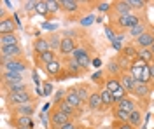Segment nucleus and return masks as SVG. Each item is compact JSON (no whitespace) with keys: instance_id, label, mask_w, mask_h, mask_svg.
Instances as JSON below:
<instances>
[{"instance_id":"a19ab883","label":"nucleus","mask_w":154,"mask_h":129,"mask_svg":"<svg viewBox=\"0 0 154 129\" xmlns=\"http://www.w3.org/2000/svg\"><path fill=\"white\" fill-rule=\"evenodd\" d=\"M63 96H67V94H65L63 91H58V92H56V96H54V103H56V105H60V103H61V98H63Z\"/></svg>"},{"instance_id":"20e7f679","label":"nucleus","mask_w":154,"mask_h":129,"mask_svg":"<svg viewBox=\"0 0 154 129\" xmlns=\"http://www.w3.org/2000/svg\"><path fill=\"white\" fill-rule=\"evenodd\" d=\"M70 122V117L65 115V113H61V112H56V113H53V117H51V124L54 126V128H61V126H65Z\"/></svg>"},{"instance_id":"2f4dec72","label":"nucleus","mask_w":154,"mask_h":129,"mask_svg":"<svg viewBox=\"0 0 154 129\" xmlns=\"http://www.w3.org/2000/svg\"><path fill=\"white\" fill-rule=\"evenodd\" d=\"M9 89H11V94H16V92H25L26 87H25V84H23V82H18V84L9 86Z\"/></svg>"},{"instance_id":"ea45409f","label":"nucleus","mask_w":154,"mask_h":129,"mask_svg":"<svg viewBox=\"0 0 154 129\" xmlns=\"http://www.w3.org/2000/svg\"><path fill=\"white\" fill-rule=\"evenodd\" d=\"M126 2H128L131 7H137V9H138V7H142V5L145 4L144 0H126Z\"/></svg>"},{"instance_id":"2eb2a0df","label":"nucleus","mask_w":154,"mask_h":129,"mask_svg":"<svg viewBox=\"0 0 154 129\" xmlns=\"http://www.w3.org/2000/svg\"><path fill=\"white\" fill-rule=\"evenodd\" d=\"M117 108H121V110H125V112H128V113H131V112H135V101L133 99H130V98H125V99H121L119 103H117Z\"/></svg>"},{"instance_id":"49530a36","label":"nucleus","mask_w":154,"mask_h":129,"mask_svg":"<svg viewBox=\"0 0 154 129\" xmlns=\"http://www.w3.org/2000/svg\"><path fill=\"white\" fill-rule=\"evenodd\" d=\"M109 70H110V72H114V73H117V72H119L117 63H110V65H109Z\"/></svg>"},{"instance_id":"6ab92c4d","label":"nucleus","mask_w":154,"mask_h":129,"mask_svg":"<svg viewBox=\"0 0 154 129\" xmlns=\"http://www.w3.org/2000/svg\"><path fill=\"white\" fill-rule=\"evenodd\" d=\"M105 89L109 91V92H116L117 89H121V82H119L117 79H110V80H107Z\"/></svg>"},{"instance_id":"a878e982","label":"nucleus","mask_w":154,"mask_h":129,"mask_svg":"<svg viewBox=\"0 0 154 129\" xmlns=\"http://www.w3.org/2000/svg\"><path fill=\"white\" fill-rule=\"evenodd\" d=\"M58 108H60L58 112H61V113H65V115H68V117H70V115L74 113V108H72V107L68 105V103L65 101V99H63V101H61V103L58 105Z\"/></svg>"},{"instance_id":"f257e3e1","label":"nucleus","mask_w":154,"mask_h":129,"mask_svg":"<svg viewBox=\"0 0 154 129\" xmlns=\"http://www.w3.org/2000/svg\"><path fill=\"white\" fill-rule=\"evenodd\" d=\"M2 65L7 68V72H18V73H21V72L25 70L23 61H19V60H9V58H4V56H2Z\"/></svg>"},{"instance_id":"39448f33","label":"nucleus","mask_w":154,"mask_h":129,"mask_svg":"<svg viewBox=\"0 0 154 129\" xmlns=\"http://www.w3.org/2000/svg\"><path fill=\"white\" fill-rule=\"evenodd\" d=\"M117 23H119L123 28H130V30H131L133 26L138 25V18H137V16H131V14H130V16H119Z\"/></svg>"},{"instance_id":"72a5a7b5","label":"nucleus","mask_w":154,"mask_h":129,"mask_svg":"<svg viewBox=\"0 0 154 129\" xmlns=\"http://www.w3.org/2000/svg\"><path fill=\"white\" fill-rule=\"evenodd\" d=\"M151 79H152V75H151V66L147 65V66L144 68V72H142V77H140V82H142V84H147V82H149Z\"/></svg>"},{"instance_id":"9b49d317","label":"nucleus","mask_w":154,"mask_h":129,"mask_svg":"<svg viewBox=\"0 0 154 129\" xmlns=\"http://www.w3.org/2000/svg\"><path fill=\"white\" fill-rule=\"evenodd\" d=\"M4 80H5L9 86H12V84L23 82V77H21V73H18V72H5V73H4Z\"/></svg>"},{"instance_id":"f8f14e48","label":"nucleus","mask_w":154,"mask_h":129,"mask_svg":"<svg viewBox=\"0 0 154 129\" xmlns=\"http://www.w3.org/2000/svg\"><path fill=\"white\" fill-rule=\"evenodd\" d=\"M138 45H140V47H152V44H154V35L152 33H149V31H145L144 35H142V37H138Z\"/></svg>"},{"instance_id":"6e6552de","label":"nucleus","mask_w":154,"mask_h":129,"mask_svg":"<svg viewBox=\"0 0 154 129\" xmlns=\"http://www.w3.org/2000/svg\"><path fill=\"white\" fill-rule=\"evenodd\" d=\"M14 28H16V25L12 23V19L2 18V21H0V33H2V35H9V33H14Z\"/></svg>"},{"instance_id":"5fc2aeb1","label":"nucleus","mask_w":154,"mask_h":129,"mask_svg":"<svg viewBox=\"0 0 154 129\" xmlns=\"http://www.w3.org/2000/svg\"><path fill=\"white\" fill-rule=\"evenodd\" d=\"M16 129H32V128H16Z\"/></svg>"},{"instance_id":"ddd939ff","label":"nucleus","mask_w":154,"mask_h":129,"mask_svg":"<svg viewBox=\"0 0 154 129\" xmlns=\"http://www.w3.org/2000/svg\"><path fill=\"white\" fill-rule=\"evenodd\" d=\"M33 47H35V51H37L40 56H42V54H46L48 51H51L49 42H48V40H44V39H37V40H35V45H33ZM53 52H54V51H53Z\"/></svg>"},{"instance_id":"7c9ffc66","label":"nucleus","mask_w":154,"mask_h":129,"mask_svg":"<svg viewBox=\"0 0 154 129\" xmlns=\"http://www.w3.org/2000/svg\"><path fill=\"white\" fill-rule=\"evenodd\" d=\"M40 61H42L44 65H49V63L56 61V58H54V52H53V51H48L46 54H42V56H40Z\"/></svg>"},{"instance_id":"1a4fd4ad","label":"nucleus","mask_w":154,"mask_h":129,"mask_svg":"<svg viewBox=\"0 0 154 129\" xmlns=\"http://www.w3.org/2000/svg\"><path fill=\"white\" fill-rule=\"evenodd\" d=\"M21 54V49H19V45H11V47H2V56L4 58H9V60H14L16 56Z\"/></svg>"},{"instance_id":"4c0bfd02","label":"nucleus","mask_w":154,"mask_h":129,"mask_svg":"<svg viewBox=\"0 0 154 129\" xmlns=\"http://www.w3.org/2000/svg\"><path fill=\"white\" fill-rule=\"evenodd\" d=\"M68 68H70V72H74V73H77L79 70H82V66L77 63V60H70L68 61Z\"/></svg>"},{"instance_id":"f704fd0d","label":"nucleus","mask_w":154,"mask_h":129,"mask_svg":"<svg viewBox=\"0 0 154 129\" xmlns=\"http://www.w3.org/2000/svg\"><path fill=\"white\" fill-rule=\"evenodd\" d=\"M35 10H37L38 14L46 16V14L49 12V9H48V2H37V7H35Z\"/></svg>"},{"instance_id":"864d4df0","label":"nucleus","mask_w":154,"mask_h":129,"mask_svg":"<svg viewBox=\"0 0 154 129\" xmlns=\"http://www.w3.org/2000/svg\"><path fill=\"white\" fill-rule=\"evenodd\" d=\"M151 66V75H152V79H154V65H149Z\"/></svg>"},{"instance_id":"a18cd8bd","label":"nucleus","mask_w":154,"mask_h":129,"mask_svg":"<svg viewBox=\"0 0 154 129\" xmlns=\"http://www.w3.org/2000/svg\"><path fill=\"white\" fill-rule=\"evenodd\" d=\"M93 19H95L93 16H88V18H84V19L81 21V23H82L84 26H88V25H91V23H93Z\"/></svg>"},{"instance_id":"f03ea898","label":"nucleus","mask_w":154,"mask_h":129,"mask_svg":"<svg viewBox=\"0 0 154 129\" xmlns=\"http://www.w3.org/2000/svg\"><path fill=\"white\" fill-rule=\"evenodd\" d=\"M74 60H77V63L82 66V70L88 68V66L91 65V61H93V60H89V56H88V52L84 49H75L74 51Z\"/></svg>"},{"instance_id":"cd10ccee","label":"nucleus","mask_w":154,"mask_h":129,"mask_svg":"<svg viewBox=\"0 0 154 129\" xmlns=\"http://www.w3.org/2000/svg\"><path fill=\"white\" fill-rule=\"evenodd\" d=\"M61 7L65 10H68V12H74V10H77V2H74V0H61Z\"/></svg>"},{"instance_id":"37998d69","label":"nucleus","mask_w":154,"mask_h":129,"mask_svg":"<svg viewBox=\"0 0 154 129\" xmlns=\"http://www.w3.org/2000/svg\"><path fill=\"white\" fill-rule=\"evenodd\" d=\"M109 7H110V4H107V2H102V4H98V9L102 10V12L109 10Z\"/></svg>"},{"instance_id":"bb28decb","label":"nucleus","mask_w":154,"mask_h":129,"mask_svg":"<svg viewBox=\"0 0 154 129\" xmlns=\"http://www.w3.org/2000/svg\"><path fill=\"white\" fill-rule=\"evenodd\" d=\"M133 92L137 94V96L144 98V96H147V94H149V87H147V84H142V82H140V84H138V86L135 87Z\"/></svg>"},{"instance_id":"0eeeda50","label":"nucleus","mask_w":154,"mask_h":129,"mask_svg":"<svg viewBox=\"0 0 154 129\" xmlns=\"http://www.w3.org/2000/svg\"><path fill=\"white\" fill-rule=\"evenodd\" d=\"M119 82H121V87L125 91H131V92L135 91V79L131 77V73H123Z\"/></svg>"},{"instance_id":"c9c22d12","label":"nucleus","mask_w":154,"mask_h":129,"mask_svg":"<svg viewBox=\"0 0 154 129\" xmlns=\"http://www.w3.org/2000/svg\"><path fill=\"white\" fill-rule=\"evenodd\" d=\"M60 5H61V2H58V0H48L49 12H56V10L60 9Z\"/></svg>"},{"instance_id":"dca6fc26","label":"nucleus","mask_w":154,"mask_h":129,"mask_svg":"<svg viewBox=\"0 0 154 129\" xmlns=\"http://www.w3.org/2000/svg\"><path fill=\"white\" fill-rule=\"evenodd\" d=\"M65 101H67L68 105L72 107V108H77V107H82V101L77 98L75 94L70 91V92H67V96H65Z\"/></svg>"},{"instance_id":"393cba45","label":"nucleus","mask_w":154,"mask_h":129,"mask_svg":"<svg viewBox=\"0 0 154 129\" xmlns=\"http://www.w3.org/2000/svg\"><path fill=\"white\" fill-rule=\"evenodd\" d=\"M16 110H18L19 115H25V117H30V115L33 113V107H32V105H28V103H26V105H21V107H18Z\"/></svg>"},{"instance_id":"7ed1b4c3","label":"nucleus","mask_w":154,"mask_h":129,"mask_svg":"<svg viewBox=\"0 0 154 129\" xmlns=\"http://www.w3.org/2000/svg\"><path fill=\"white\" fill-rule=\"evenodd\" d=\"M9 101L11 103H14V105H18V107L26 105V103L30 101L28 91H25V92H16V94H9Z\"/></svg>"},{"instance_id":"9d476101","label":"nucleus","mask_w":154,"mask_h":129,"mask_svg":"<svg viewBox=\"0 0 154 129\" xmlns=\"http://www.w3.org/2000/svg\"><path fill=\"white\" fill-rule=\"evenodd\" d=\"M88 105H89V108L91 110H96V108H100V107H103L100 92H93V94H89V98H88Z\"/></svg>"},{"instance_id":"f3484780","label":"nucleus","mask_w":154,"mask_h":129,"mask_svg":"<svg viewBox=\"0 0 154 129\" xmlns=\"http://www.w3.org/2000/svg\"><path fill=\"white\" fill-rule=\"evenodd\" d=\"M100 96H102V103H103V107H110L112 103H114V96H112V92H109L107 89L100 91Z\"/></svg>"},{"instance_id":"b1692460","label":"nucleus","mask_w":154,"mask_h":129,"mask_svg":"<svg viewBox=\"0 0 154 129\" xmlns=\"http://www.w3.org/2000/svg\"><path fill=\"white\" fill-rule=\"evenodd\" d=\"M16 128H32V119L25 117V115H19L16 120Z\"/></svg>"},{"instance_id":"4d7b16f0","label":"nucleus","mask_w":154,"mask_h":129,"mask_svg":"<svg viewBox=\"0 0 154 129\" xmlns=\"http://www.w3.org/2000/svg\"><path fill=\"white\" fill-rule=\"evenodd\" d=\"M77 129H79V128H77Z\"/></svg>"},{"instance_id":"c85d7f7f","label":"nucleus","mask_w":154,"mask_h":129,"mask_svg":"<svg viewBox=\"0 0 154 129\" xmlns=\"http://www.w3.org/2000/svg\"><path fill=\"white\" fill-rule=\"evenodd\" d=\"M130 33H131L133 37H137V39H138V37H142V35L145 33V26H144V25H140V23H138L137 26H133V28L130 30Z\"/></svg>"},{"instance_id":"de8ad7c7","label":"nucleus","mask_w":154,"mask_h":129,"mask_svg":"<svg viewBox=\"0 0 154 129\" xmlns=\"http://www.w3.org/2000/svg\"><path fill=\"white\" fill-rule=\"evenodd\" d=\"M91 65H93L95 68H100V66H102V60H98V58H95V60L91 61Z\"/></svg>"},{"instance_id":"58836bf2","label":"nucleus","mask_w":154,"mask_h":129,"mask_svg":"<svg viewBox=\"0 0 154 129\" xmlns=\"http://www.w3.org/2000/svg\"><path fill=\"white\" fill-rule=\"evenodd\" d=\"M42 91H44V96H49V94L53 92V84H51V82H46L44 87H42Z\"/></svg>"},{"instance_id":"8fccbe9b","label":"nucleus","mask_w":154,"mask_h":129,"mask_svg":"<svg viewBox=\"0 0 154 129\" xmlns=\"http://www.w3.org/2000/svg\"><path fill=\"white\" fill-rule=\"evenodd\" d=\"M116 129H133V126H130V124L126 122V124H119Z\"/></svg>"},{"instance_id":"e433bc0d","label":"nucleus","mask_w":154,"mask_h":129,"mask_svg":"<svg viewBox=\"0 0 154 129\" xmlns=\"http://www.w3.org/2000/svg\"><path fill=\"white\" fill-rule=\"evenodd\" d=\"M112 96H114V101H117V103H119L121 99H125V98H126V91L121 87V89H117L116 92H112Z\"/></svg>"},{"instance_id":"412c9836","label":"nucleus","mask_w":154,"mask_h":129,"mask_svg":"<svg viewBox=\"0 0 154 129\" xmlns=\"http://www.w3.org/2000/svg\"><path fill=\"white\" fill-rule=\"evenodd\" d=\"M140 122H142V115H140V112H138V110L131 112L128 124H130V126H140Z\"/></svg>"},{"instance_id":"6e6d98bb","label":"nucleus","mask_w":154,"mask_h":129,"mask_svg":"<svg viewBox=\"0 0 154 129\" xmlns=\"http://www.w3.org/2000/svg\"><path fill=\"white\" fill-rule=\"evenodd\" d=\"M151 51H152V54H154V44H152V47H151Z\"/></svg>"},{"instance_id":"79ce46f5","label":"nucleus","mask_w":154,"mask_h":129,"mask_svg":"<svg viewBox=\"0 0 154 129\" xmlns=\"http://www.w3.org/2000/svg\"><path fill=\"white\" fill-rule=\"evenodd\" d=\"M105 33H107V37L112 40V42H116V40H117V39H116V35H114V31L110 30V28H105Z\"/></svg>"},{"instance_id":"c03bdc74","label":"nucleus","mask_w":154,"mask_h":129,"mask_svg":"<svg viewBox=\"0 0 154 129\" xmlns=\"http://www.w3.org/2000/svg\"><path fill=\"white\" fill-rule=\"evenodd\" d=\"M37 7V2H26L25 4V9L26 10H32V9H35Z\"/></svg>"},{"instance_id":"c756f323","label":"nucleus","mask_w":154,"mask_h":129,"mask_svg":"<svg viewBox=\"0 0 154 129\" xmlns=\"http://www.w3.org/2000/svg\"><path fill=\"white\" fill-rule=\"evenodd\" d=\"M72 92H74L81 101H84V99L89 98V96H88V92H86V87H75V89H72Z\"/></svg>"},{"instance_id":"3c124183","label":"nucleus","mask_w":154,"mask_h":129,"mask_svg":"<svg viewBox=\"0 0 154 129\" xmlns=\"http://www.w3.org/2000/svg\"><path fill=\"white\" fill-rule=\"evenodd\" d=\"M112 45H114V49H117V51H119V49H121V40L117 39L116 42H112Z\"/></svg>"},{"instance_id":"5701e85b","label":"nucleus","mask_w":154,"mask_h":129,"mask_svg":"<svg viewBox=\"0 0 154 129\" xmlns=\"http://www.w3.org/2000/svg\"><path fill=\"white\" fill-rule=\"evenodd\" d=\"M114 115H116V119H119L123 124H126V122L130 120V115H131V113H128V112H125V110H121V108H116Z\"/></svg>"},{"instance_id":"aec40b11","label":"nucleus","mask_w":154,"mask_h":129,"mask_svg":"<svg viewBox=\"0 0 154 129\" xmlns=\"http://www.w3.org/2000/svg\"><path fill=\"white\" fill-rule=\"evenodd\" d=\"M152 51L151 49H138V58L140 60H144L145 63H151L152 61Z\"/></svg>"},{"instance_id":"09e8293b","label":"nucleus","mask_w":154,"mask_h":129,"mask_svg":"<svg viewBox=\"0 0 154 129\" xmlns=\"http://www.w3.org/2000/svg\"><path fill=\"white\" fill-rule=\"evenodd\" d=\"M60 129H77V128H75V124H74V122H68V124H65V126H61Z\"/></svg>"},{"instance_id":"a211bd4d","label":"nucleus","mask_w":154,"mask_h":129,"mask_svg":"<svg viewBox=\"0 0 154 129\" xmlns=\"http://www.w3.org/2000/svg\"><path fill=\"white\" fill-rule=\"evenodd\" d=\"M116 9H117V12H119V16H130L131 5H130L128 2H117V4H116Z\"/></svg>"},{"instance_id":"603ef678","label":"nucleus","mask_w":154,"mask_h":129,"mask_svg":"<svg viewBox=\"0 0 154 129\" xmlns=\"http://www.w3.org/2000/svg\"><path fill=\"white\" fill-rule=\"evenodd\" d=\"M100 77H102V73H100V72H95L91 79H93V80H98V79H100Z\"/></svg>"},{"instance_id":"4468645a","label":"nucleus","mask_w":154,"mask_h":129,"mask_svg":"<svg viewBox=\"0 0 154 129\" xmlns=\"http://www.w3.org/2000/svg\"><path fill=\"white\" fill-rule=\"evenodd\" d=\"M18 44V39L14 33H9V35H2L0 37V47H11V45H16Z\"/></svg>"},{"instance_id":"423d86ee","label":"nucleus","mask_w":154,"mask_h":129,"mask_svg":"<svg viewBox=\"0 0 154 129\" xmlns=\"http://www.w3.org/2000/svg\"><path fill=\"white\" fill-rule=\"evenodd\" d=\"M74 51H75L74 40L70 39V37L61 39V45H60V52H61V54H74Z\"/></svg>"},{"instance_id":"4be33fe9","label":"nucleus","mask_w":154,"mask_h":129,"mask_svg":"<svg viewBox=\"0 0 154 129\" xmlns=\"http://www.w3.org/2000/svg\"><path fill=\"white\" fill-rule=\"evenodd\" d=\"M46 70H48L51 75H56V73H60V70H61V63L60 61H53V63H49V65H46Z\"/></svg>"},{"instance_id":"473e14b6","label":"nucleus","mask_w":154,"mask_h":129,"mask_svg":"<svg viewBox=\"0 0 154 129\" xmlns=\"http://www.w3.org/2000/svg\"><path fill=\"white\" fill-rule=\"evenodd\" d=\"M125 58H128V60H137L138 58V51L133 49V47H125Z\"/></svg>"}]
</instances>
